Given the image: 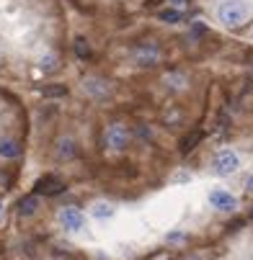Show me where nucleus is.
Listing matches in <instances>:
<instances>
[{
    "label": "nucleus",
    "mask_w": 253,
    "mask_h": 260,
    "mask_svg": "<svg viewBox=\"0 0 253 260\" xmlns=\"http://www.w3.org/2000/svg\"><path fill=\"white\" fill-rule=\"evenodd\" d=\"M217 18L228 28H240L248 21V6L243 0H222L220 8H217Z\"/></svg>",
    "instance_id": "1"
},
{
    "label": "nucleus",
    "mask_w": 253,
    "mask_h": 260,
    "mask_svg": "<svg viewBox=\"0 0 253 260\" xmlns=\"http://www.w3.org/2000/svg\"><path fill=\"white\" fill-rule=\"evenodd\" d=\"M129 139H132V134L124 124H111L103 132V142H106V147H111V150H124L129 144Z\"/></svg>",
    "instance_id": "2"
},
{
    "label": "nucleus",
    "mask_w": 253,
    "mask_h": 260,
    "mask_svg": "<svg viewBox=\"0 0 253 260\" xmlns=\"http://www.w3.org/2000/svg\"><path fill=\"white\" fill-rule=\"evenodd\" d=\"M240 168V157L233 152V150H222V152H217L214 157V173L217 175H230Z\"/></svg>",
    "instance_id": "3"
},
{
    "label": "nucleus",
    "mask_w": 253,
    "mask_h": 260,
    "mask_svg": "<svg viewBox=\"0 0 253 260\" xmlns=\"http://www.w3.org/2000/svg\"><path fill=\"white\" fill-rule=\"evenodd\" d=\"M209 206H214L217 211H235V206H238V199H235L230 191L214 188V191H209Z\"/></svg>",
    "instance_id": "4"
},
{
    "label": "nucleus",
    "mask_w": 253,
    "mask_h": 260,
    "mask_svg": "<svg viewBox=\"0 0 253 260\" xmlns=\"http://www.w3.org/2000/svg\"><path fill=\"white\" fill-rule=\"evenodd\" d=\"M60 224H62L67 232H78V230H83V224H86V216H83L75 206H67V209L60 211Z\"/></svg>",
    "instance_id": "5"
},
{
    "label": "nucleus",
    "mask_w": 253,
    "mask_h": 260,
    "mask_svg": "<svg viewBox=\"0 0 253 260\" xmlns=\"http://www.w3.org/2000/svg\"><path fill=\"white\" fill-rule=\"evenodd\" d=\"M132 59H134L137 64H158L160 54H158V49H155L153 44H137V47L132 49Z\"/></svg>",
    "instance_id": "6"
},
{
    "label": "nucleus",
    "mask_w": 253,
    "mask_h": 260,
    "mask_svg": "<svg viewBox=\"0 0 253 260\" xmlns=\"http://www.w3.org/2000/svg\"><path fill=\"white\" fill-rule=\"evenodd\" d=\"M36 191L44 193V196H54V193H62L65 191V183L57 180L54 175H44L39 183H36Z\"/></svg>",
    "instance_id": "7"
},
{
    "label": "nucleus",
    "mask_w": 253,
    "mask_h": 260,
    "mask_svg": "<svg viewBox=\"0 0 253 260\" xmlns=\"http://www.w3.org/2000/svg\"><path fill=\"white\" fill-rule=\"evenodd\" d=\"M21 155V144L13 142V139H3L0 142V157H6V160H13Z\"/></svg>",
    "instance_id": "8"
},
{
    "label": "nucleus",
    "mask_w": 253,
    "mask_h": 260,
    "mask_svg": "<svg viewBox=\"0 0 253 260\" xmlns=\"http://www.w3.org/2000/svg\"><path fill=\"white\" fill-rule=\"evenodd\" d=\"M83 85H86V90H88L91 95H98V98L108 93V85H106L103 80H96V78H91V80H86Z\"/></svg>",
    "instance_id": "9"
},
{
    "label": "nucleus",
    "mask_w": 253,
    "mask_h": 260,
    "mask_svg": "<svg viewBox=\"0 0 253 260\" xmlns=\"http://www.w3.org/2000/svg\"><path fill=\"white\" fill-rule=\"evenodd\" d=\"M93 216H96V219H108V216H114V206L98 201V204L93 206Z\"/></svg>",
    "instance_id": "10"
},
{
    "label": "nucleus",
    "mask_w": 253,
    "mask_h": 260,
    "mask_svg": "<svg viewBox=\"0 0 253 260\" xmlns=\"http://www.w3.org/2000/svg\"><path fill=\"white\" fill-rule=\"evenodd\" d=\"M36 204H39V201H36V196H26V199L18 204V211H21L23 216H29V214L36 211Z\"/></svg>",
    "instance_id": "11"
},
{
    "label": "nucleus",
    "mask_w": 253,
    "mask_h": 260,
    "mask_svg": "<svg viewBox=\"0 0 253 260\" xmlns=\"http://www.w3.org/2000/svg\"><path fill=\"white\" fill-rule=\"evenodd\" d=\"M57 155H60V157H67V160H70V157H75V147H72L70 139H62V142H60Z\"/></svg>",
    "instance_id": "12"
},
{
    "label": "nucleus",
    "mask_w": 253,
    "mask_h": 260,
    "mask_svg": "<svg viewBox=\"0 0 253 260\" xmlns=\"http://www.w3.org/2000/svg\"><path fill=\"white\" fill-rule=\"evenodd\" d=\"M75 54H78L80 59H88V57H91V44H88L86 39H75Z\"/></svg>",
    "instance_id": "13"
},
{
    "label": "nucleus",
    "mask_w": 253,
    "mask_h": 260,
    "mask_svg": "<svg viewBox=\"0 0 253 260\" xmlns=\"http://www.w3.org/2000/svg\"><path fill=\"white\" fill-rule=\"evenodd\" d=\"M160 21H165V23H178V21H181V11H176V8L160 11Z\"/></svg>",
    "instance_id": "14"
},
{
    "label": "nucleus",
    "mask_w": 253,
    "mask_h": 260,
    "mask_svg": "<svg viewBox=\"0 0 253 260\" xmlns=\"http://www.w3.org/2000/svg\"><path fill=\"white\" fill-rule=\"evenodd\" d=\"M39 67H42L44 72H54V70H57V57H54V54H47V57H42Z\"/></svg>",
    "instance_id": "15"
},
{
    "label": "nucleus",
    "mask_w": 253,
    "mask_h": 260,
    "mask_svg": "<svg viewBox=\"0 0 253 260\" xmlns=\"http://www.w3.org/2000/svg\"><path fill=\"white\" fill-rule=\"evenodd\" d=\"M42 93H44L47 98H60V95L67 93V88H62V85H47V88H42Z\"/></svg>",
    "instance_id": "16"
},
{
    "label": "nucleus",
    "mask_w": 253,
    "mask_h": 260,
    "mask_svg": "<svg viewBox=\"0 0 253 260\" xmlns=\"http://www.w3.org/2000/svg\"><path fill=\"white\" fill-rule=\"evenodd\" d=\"M165 83H168L171 88H184V75H168Z\"/></svg>",
    "instance_id": "17"
},
{
    "label": "nucleus",
    "mask_w": 253,
    "mask_h": 260,
    "mask_svg": "<svg viewBox=\"0 0 253 260\" xmlns=\"http://www.w3.org/2000/svg\"><path fill=\"white\" fill-rule=\"evenodd\" d=\"M196 139H199V134H191L186 142H184V152H189V150H194L196 147Z\"/></svg>",
    "instance_id": "18"
},
{
    "label": "nucleus",
    "mask_w": 253,
    "mask_h": 260,
    "mask_svg": "<svg viewBox=\"0 0 253 260\" xmlns=\"http://www.w3.org/2000/svg\"><path fill=\"white\" fill-rule=\"evenodd\" d=\"M248 191H250V193H253V175H250V178H248Z\"/></svg>",
    "instance_id": "19"
},
{
    "label": "nucleus",
    "mask_w": 253,
    "mask_h": 260,
    "mask_svg": "<svg viewBox=\"0 0 253 260\" xmlns=\"http://www.w3.org/2000/svg\"><path fill=\"white\" fill-rule=\"evenodd\" d=\"M0 214H3V204H0Z\"/></svg>",
    "instance_id": "20"
},
{
    "label": "nucleus",
    "mask_w": 253,
    "mask_h": 260,
    "mask_svg": "<svg viewBox=\"0 0 253 260\" xmlns=\"http://www.w3.org/2000/svg\"><path fill=\"white\" fill-rule=\"evenodd\" d=\"M176 3H184V0H176Z\"/></svg>",
    "instance_id": "21"
}]
</instances>
